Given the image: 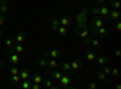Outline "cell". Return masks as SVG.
Returning a JSON list of instances; mask_svg holds the SVG:
<instances>
[{
    "label": "cell",
    "mask_w": 121,
    "mask_h": 89,
    "mask_svg": "<svg viewBox=\"0 0 121 89\" xmlns=\"http://www.w3.org/2000/svg\"><path fill=\"white\" fill-rule=\"evenodd\" d=\"M87 15H88V10L87 8H82V11L76 15L78 27H82V25H85L87 23Z\"/></svg>",
    "instance_id": "cell-1"
},
{
    "label": "cell",
    "mask_w": 121,
    "mask_h": 89,
    "mask_svg": "<svg viewBox=\"0 0 121 89\" xmlns=\"http://www.w3.org/2000/svg\"><path fill=\"white\" fill-rule=\"evenodd\" d=\"M88 34H90V29H88V27L86 24L82 25V27H78L75 29V35H78L79 37L84 39V40L88 37Z\"/></svg>",
    "instance_id": "cell-2"
},
{
    "label": "cell",
    "mask_w": 121,
    "mask_h": 89,
    "mask_svg": "<svg viewBox=\"0 0 121 89\" xmlns=\"http://www.w3.org/2000/svg\"><path fill=\"white\" fill-rule=\"evenodd\" d=\"M58 82L60 83V85H62V87L68 88L70 85V83H72V77H70L69 75H62V77H60V80Z\"/></svg>",
    "instance_id": "cell-3"
},
{
    "label": "cell",
    "mask_w": 121,
    "mask_h": 89,
    "mask_svg": "<svg viewBox=\"0 0 121 89\" xmlns=\"http://www.w3.org/2000/svg\"><path fill=\"white\" fill-rule=\"evenodd\" d=\"M70 24H72V18H70V16H60L59 18V25H62V27H69Z\"/></svg>",
    "instance_id": "cell-4"
},
{
    "label": "cell",
    "mask_w": 121,
    "mask_h": 89,
    "mask_svg": "<svg viewBox=\"0 0 121 89\" xmlns=\"http://www.w3.org/2000/svg\"><path fill=\"white\" fill-rule=\"evenodd\" d=\"M70 65H72L73 71H76V70H80L84 66V62L81 59H74L73 62H70Z\"/></svg>",
    "instance_id": "cell-5"
},
{
    "label": "cell",
    "mask_w": 121,
    "mask_h": 89,
    "mask_svg": "<svg viewBox=\"0 0 121 89\" xmlns=\"http://www.w3.org/2000/svg\"><path fill=\"white\" fill-rule=\"evenodd\" d=\"M104 22H103V19L100 18V17H98V16H95V18L92 19V22H91V27H93V28H100V27H104V24H103Z\"/></svg>",
    "instance_id": "cell-6"
},
{
    "label": "cell",
    "mask_w": 121,
    "mask_h": 89,
    "mask_svg": "<svg viewBox=\"0 0 121 89\" xmlns=\"http://www.w3.org/2000/svg\"><path fill=\"white\" fill-rule=\"evenodd\" d=\"M13 40H15V42H17V43H24V41H26V34L22 33V31L17 33V34L15 35V37H13Z\"/></svg>",
    "instance_id": "cell-7"
},
{
    "label": "cell",
    "mask_w": 121,
    "mask_h": 89,
    "mask_svg": "<svg viewBox=\"0 0 121 89\" xmlns=\"http://www.w3.org/2000/svg\"><path fill=\"white\" fill-rule=\"evenodd\" d=\"M120 16H121V13H120V11H119V10H114V8H113L112 11L109 12V18H110V19H113L114 22L119 21Z\"/></svg>",
    "instance_id": "cell-8"
},
{
    "label": "cell",
    "mask_w": 121,
    "mask_h": 89,
    "mask_svg": "<svg viewBox=\"0 0 121 89\" xmlns=\"http://www.w3.org/2000/svg\"><path fill=\"white\" fill-rule=\"evenodd\" d=\"M19 77H21V80H29V77H30V71H29V69H22V70H19Z\"/></svg>",
    "instance_id": "cell-9"
},
{
    "label": "cell",
    "mask_w": 121,
    "mask_h": 89,
    "mask_svg": "<svg viewBox=\"0 0 121 89\" xmlns=\"http://www.w3.org/2000/svg\"><path fill=\"white\" fill-rule=\"evenodd\" d=\"M100 36V37H107L108 36V33H107V29L104 27H100V28H97L96 29V34L95 36Z\"/></svg>",
    "instance_id": "cell-10"
},
{
    "label": "cell",
    "mask_w": 121,
    "mask_h": 89,
    "mask_svg": "<svg viewBox=\"0 0 121 89\" xmlns=\"http://www.w3.org/2000/svg\"><path fill=\"white\" fill-rule=\"evenodd\" d=\"M109 12L110 8L107 6H99V15L100 17H109Z\"/></svg>",
    "instance_id": "cell-11"
},
{
    "label": "cell",
    "mask_w": 121,
    "mask_h": 89,
    "mask_svg": "<svg viewBox=\"0 0 121 89\" xmlns=\"http://www.w3.org/2000/svg\"><path fill=\"white\" fill-rule=\"evenodd\" d=\"M13 51H15L17 54L23 53V52H24V46H23V43H17V42H15V43H13Z\"/></svg>",
    "instance_id": "cell-12"
},
{
    "label": "cell",
    "mask_w": 121,
    "mask_h": 89,
    "mask_svg": "<svg viewBox=\"0 0 121 89\" xmlns=\"http://www.w3.org/2000/svg\"><path fill=\"white\" fill-rule=\"evenodd\" d=\"M62 67H63V70L67 72V74H69V75H72L74 71H73V69H72V65H70V62H64L63 64H62Z\"/></svg>",
    "instance_id": "cell-13"
},
{
    "label": "cell",
    "mask_w": 121,
    "mask_h": 89,
    "mask_svg": "<svg viewBox=\"0 0 121 89\" xmlns=\"http://www.w3.org/2000/svg\"><path fill=\"white\" fill-rule=\"evenodd\" d=\"M58 27H59V18L58 17H53L52 21H51V29L53 31H57Z\"/></svg>",
    "instance_id": "cell-14"
},
{
    "label": "cell",
    "mask_w": 121,
    "mask_h": 89,
    "mask_svg": "<svg viewBox=\"0 0 121 89\" xmlns=\"http://www.w3.org/2000/svg\"><path fill=\"white\" fill-rule=\"evenodd\" d=\"M96 59H97V62H98V64H99L100 66L107 65V63H108V58H107L105 55H103V54H100V55L96 57Z\"/></svg>",
    "instance_id": "cell-15"
},
{
    "label": "cell",
    "mask_w": 121,
    "mask_h": 89,
    "mask_svg": "<svg viewBox=\"0 0 121 89\" xmlns=\"http://www.w3.org/2000/svg\"><path fill=\"white\" fill-rule=\"evenodd\" d=\"M43 81H44V78H43V76H41V74H40V72H35V74L33 75V82H34V83L41 84Z\"/></svg>",
    "instance_id": "cell-16"
},
{
    "label": "cell",
    "mask_w": 121,
    "mask_h": 89,
    "mask_svg": "<svg viewBox=\"0 0 121 89\" xmlns=\"http://www.w3.org/2000/svg\"><path fill=\"white\" fill-rule=\"evenodd\" d=\"M9 58H10V62H11L13 65H17V64L19 63V58H18V55H17V53H16V52L11 53V54L9 55Z\"/></svg>",
    "instance_id": "cell-17"
},
{
    "label": "cell",
    "mask_w": 121,
    "mask_h": 89,
    "mask_svg": "<svg viewBox=\"0 0 121 89\" xmlns=\"http://www.w3.org/2000/svg\"><path fill=\"white\" fill-rule=\"evenodd\" d=\"M96 52L95 51H87L86 53V59H87V62H93L96 60Z\"/></svg>",
    "instance_id": "cell-18"
},
{
    "label": "cell",
    "mask_w": 121,
    "mask_h": 89,
    "mask_svg": "<svg viewBox=\"0 0 121 89\" xmlns=\"http://www.w3.org/2000/svg\"><path fill=\"white\" fill-rule=\"evenodd\" d=\"M62 75H63L62 71H57V70H55V71L51 72V77L53 78L55 81H59V80H60V77H62Z\"/></svg>",
    "instance_id": "cell-19"
},
{
    "label": "cell",
    "mask_w": 121,
    "mask_h": 89,
    "mask_svg": "<svg viewBox=\"0 0 121 89\" xmlns=\"http://www.w3.org/2000/svg\"><path fill=\"white\" fill-rule=\"evenodd\" d=\"M7 12H9V5H7V3H1V4H0V13L7 15Z\"/></svg>",
    "instance_id": "cell-20"
},
{
    "label": "cell",
    "mask_w": 121,
    "mask_h": 89,
    "mask_svg": "<svg viewBox=\"0 0 121 89\" xmlns=\"http://www.w3.org/2000/svg\"><path fill=\"white\" fill-rule=\"evenodd\" d=\"M60 55H62V52H60L59 49H52V51H50V57H51V58L57 59V58H59Z\"/></svg>",
    "instance_id": "cell-21"
},
{
    "label": "cell",
    "mask_w": 121,
    "mask_h": 89,
    "mask_svg": "<svg viewBox=\"0 0 121 89\" xmlns=\"http://www.w3.org/2000/svg\"><path fill=\"white\" fill-rule=\"evenodd\" d=\"M43 87L46 89H52L53 88V81L51 80H44L43 81Z\"/></svg>",
    "instance_id": "cell-22"
},
{
    "label": "cell",
    "mask_w": 121,
    "mask_h": 89,
    "mask_svg": "<svg viewBox=\"0 0 121 89\" xmlns=\"http://www.w3.org/2000/svg\"><path fill=\"white\" fill-rule=\"evenodd\" d=\"M47 65L51 67V69H56L58 66V63L55 58H51V59H47Z\"/></svg>",
    "instance_id": "cell-23"
},
{
    "label": "cell",
    "mask_w": 121,
    "mask_h": 89,
    "mask_svg": "<svg viewBox=\"0 0 121 89\" xmlns=\"http://www.w3.org/2000/svg\"><path fill=\"white\" fill-rule=\"evenodd\" d=\"M97 78L100 81V82H105L107 81V75L103 72V71H97Z\"/></svg>",
    "instance_id": "cell-24"
},
{
    "label": "cell",
    "mask_w": 121,
    "mask_h": 89,
    "mask_svg": "<svg viewBox=\"0 0 121 89\" xmlns=\"http://www.w3.org/2000/svg\"><path fill=\"white\" fill-rule=\"evenodd\" d=\"M38 65L41 67V69L47 67V59L46 58H40L39 60H38Z\"/></svg>",
    "instance_id": "cell-25"
},
{
    "label": "cell",
    "mask_w": 121,
    "mask_h": 89,
    "mask_svg": "<svg viewBox=\"0 0 121 89\" xmlns=\"http://www.w3.org/2000/svg\"><path fill=\"white\" fill-rule=\"evenodd\" d=\"M58 33H59V35L60 36H65L67 34H68V30H67V27H58V30H57Z\"/></svg>",
    "instance_id": "cell-26"
},
{
    "label": "cell",
    "mask_w": 121,
    "mask_h": 89,
    "mask_svg": "<svg viewBox=\"0 0 121 89\" xmlns=\"http://www.w3.org/2000/svg\"><path fill=\"white\" fill-rule=\"evenodd\" d=\"M110 6H112L114 10H119L121 5H120V1H119V0H113L112 4H110Z\"/></svg>",
    "instance_id": "cell-27"
},
{
    "label": "cell",
    "mask_w": 121,
    "mask_h": 89,
    "mask_svg": "<svg viewBox=\"0 0 121 89\" xmlns=\"http://www.w3.org/2000/svg\"><path fill=\"white\" fill-rule=\"evenodd\" d=\"M21 87H22L23 89H30V87H32V84H30V82H29L28 80H23V82H22Z\"/></svg>",
    "instance_id": "cell-28"
},
{
    "label": "cell",
    "mask_w": 121,
    "mask_h": 89,
    "mask_svg": "<svg viewBox=\"0 0 121 89\" xmlns=\"http://www.w3.org/2000/svg\"><path fill=\"white\" fill-rule=\"evenodd\" d=\"M13 43H15V40L12 37H9L7 40H6V48H11L13 47Z\"/></svg>",
    "instance_id": "cell-29"
},
{
    "label": "cell",
    "mask_w": 121,
    "mask_h": 89,
    "mask_svg": "<svg viewBox=\"0 0 121 89\" xmlns=\"http://www.w3.org/2000/svg\"><path fill=\"white\" fill-rule=\"evenodd\" d=\"M91 46H93L95 48H98V47H100V41L97 40V39H92L91 40Z\"/></svg>",
    "instance_id": "cell-30"
},
{
    "label": "cell",
    "mask_w": 121,
    "mask_h": 89,
    "mask_svg": "<svg viewBox=\"0 0 121 89\" xmlns=\"http://www.w3.org/2000/svg\"><path fill=\"white\" fill-rule=\"evenodd\" d=\"M91 11V13H93L95 16H98V17H100V15H99V6H95V7H92L90 10Z\"/></svg>",
    "instance_id": "cell-31"
},
{
    "label": "cell",
    "mask_w": 121,
    "mask_h": 89,
    "mask_svg": "<svg viewBox=\"0 0 121 89\" xmlns=\"http://www.w3.org/2000/svg\"><path fill=\"white\" fill-rule=\"evenodd\" d=\"M11 81L13 83H19L22 80H21V77H19V75H11Z\"/></svg>",
    "instance_id": "cell-32"
},
{
    "label": "cell",
    "mask_w": 121,
    "mask_h": 89,
    "mask_svg": "<svg viewBox=\"0 0 121 89\" xmlns=\"http://www.w3.org/2000/svg\"><path fill=\"white\" fill-rule=\"evenodd\" d=\"M10 74H11V75H18V74H19L18 67H17V66H12V67H10Z\"/></svg>",
    "instance_id": "cell-33"
},
{
    "label": "cell",
    "mask_w": 121,
    "mask_h": 89,
    "mask_svg": "<svg viewBox=\"0 0 121 89\" xmlns=\"http://www.w3.org/2000/svg\"><path fill=\"white\" fill-rule=\"evenodd\" d=\"M119 69H116V67H114V69H112V70H110V75H112L113 77H117L119 76Z\"/></svg>",
    "instance_id": "cell-34"
},
{
    "label": "cell",
    "mask_w": 121,
    "mask_h": 89,
    "mask_svg": "<svg viewBox=\"0 0 121 89\" xmlns=\"http://www.w3.org/2000/svg\"><path fill=\"white\" fill-rule=\"evenodd\" d=\"M110 70H112V69H110L108 65H103V69H102V71L108 76V75H110Z\"/></svg>",
    "instance_id": "cell-35"
},
{
    "label": "cell",
    "mask_w": 121,
    "mask_h": 89,
    "mask_svg": "<svg viewBox=\"0 0 121 89\" xmlns=\"http://www.w3.org/2000/svg\"><path fill=\"white\" fill-rule=\"evenodd\" d=\"M86 88H87V89H96V88H97V84H96L95 82H90V83L86 84Z\"/></svg>",
    "instance_id": "cell-36"
},
{
    "label": "cell",
    "mask_w": 121,
    "mask_h": 89,
    "mask_svg": "<svg viewBox=\"0 0 121 89\" xmlns=\"http://www.w3.org/2000/svg\"><path fill=\"white\" fill-rule=\"evenodd\" d=\"M5 19H6V15L0 13V27H1V25L5 23Z\"/></svg>",
    "instance_id": "cell-37"
},
{
    "label": "cell",
    "mask_w": 121,
    "mask_h": 89,
    "mask_svg": "<svg viewBox=\"0 0 121 89\" xmlns=\"http://www.w3.org/2000/svg\"><path fill=\"white\" fill-rule=\"evenodd\" d=\"M104 1L105 0H95V4H96V6H102L104 4Z\"/></svg>",
    "instance_id": "cell-38"
},
{
    "label": "cell",
    "mask_w": 121,
    "mask_h": 89,
    "mask_svg": "<svg viewBox=\"0 0 121 89\" xmlns=\"http://www.w3.org/2000/svg\"><path fill=\"white\" fill-rule=\"evenodd\" d=\"M41 88V85H40L39 83H34V84H32V87H30V89H40Z\"/></svg>",
    "instance_id": "cell-39"
},
{
    "label": "cell",
    "mask_w": 121,
    "mask_h": 89,
    "mask_svg": "<svg viewBox=\"0 0 121 89\" xmlns=\"http://www.w3.org/2000/svg\"><path fill=\"white\" fill-rule=\"evenodd\" d=\"M116 30L119 33L121 31V22H119V21H116Z\"/></svg>",
    "instance_id": "cell-40"
},
{
    "label": "cell",
    "mask_w": 121,
    "mask_h": 89,
    "mask_svg": "<svg viewBox=\"0 0 121 89\" xmlns=\"http://www.w3.org/2000/svg\"><path fill=\"white\" fill-rule=\"evenodd\" d=\"M43 57L46 58V59H48V58H50V51H45L44 54H43Z\"/></svg>",
    "instance_id": "cell-41"
},
{
    "label": "cell",
    "mask_w": 121,
    "mask_h": 89,
    "mask_svg": "<svg viewBox=\"0 0 121 89\" xmlns=\"http://www.w3.org/2000/svg\"><path fill=\"white\" fill-rule=\"evenodd\" d=\"M120 55H121L120 49H116V51H115V57H116V58H120Z\"/></svg>",
    "instance_id": "cell-42"
},
{
    "label": "cell",
    "mask_w": 121,
    "mask_h": 89,
    "mask_svg": "<svg viewBox=\"0 0 121 89\" xmlns=\"http://www.w3.org/2000/svg\"><path fill=\"white\" fill-rule=\"evenodd\" d=\"M85 45H86V46H90V45H91V40H90L88 37L85 39Z\"/></svg>",
    "instance_id": "cell-43"
},
{
    "label": "cell",
    "mask_w": 121,
    "mask_h": 89,
    "mask_svg": "<svg viewBox=\"0 0 121 89\" xmlns=\"http://www.w3.org/2000/svg\"><path fill=\"white\" fill-rule=\"evenodd\" d=\"M114 88H115V89H121V85L117 83V84H115V85H114Z\"/></svg>",
    "instance_id": "cell-44"
},
{
    "label": "cell",
    "mask_w": 121,
    "mask_h": 89,
    "mask_svg": "<svg viewBox=\"0 0 121 89\" xmlns=\"http://www.w3.org/2000/svg\"><path fill=\"white\" fill-rule=\"evenodd\" d=\"M4 66H5L4 62H1V59H0V67H4Z\"/></svg>",
    "instance_id": "cell-45"
},
{
    "label": "cell",
    "mask_w": 121,
    "mask_h": 89,
    "mask_svg": "<svg viewBox=\"0 0 121 89\" xmlns=\"http://www.w3.org/2000/svg\"><path fill=\"white\" fill-rule=\"evenodd\" d=\"M1 37H3V31L0 30V39H1Z\"/></svg>",
    "instance_id": "cell-46"
},
{
    "label": "cell",
    "mask_w": 121,
    "mask_h": 89,
    "mask_svg": "<svg viewBox=\"0 0 121 89\" xmlns=\"http://www.w3.org/2000/svg\"><path fill=\"white\" fill-rule=\"evenodd\" d=\"M1 3H7V0H1Z\"/></svg>",
    "instance_id": "cell-47"
},
{
    "label": "cell",
    "mask_w": 121,
    "mask_h": 89,
    "mask_svg": "<svg viewBox=\"0 0 121 89\" xmlns=\"http://www.w3.org/2000/svg\"><path fill=\"white\" fill-rule=\"evenodd\" d=\"M0 4H1V0H0Z\"/></svg>",
    "instance_id": "cell-48"
}]
</instances>
